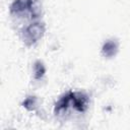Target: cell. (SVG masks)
Instances as JSON below:
<instances>
[{"instance_id":"cell-6","label":"cell","mask_w":130,"mask_h":130,"mask_svg":"<svg viewBox=\"0 0 130 130\" xmlns=\"http://www.w3.org/2000/svg\"><path fill=\"white\" fill-rule=\"evenodd\" d=\"M37 98L36 96H28L24 100V102L22 103V106L27 109L28 111H34L37 107Z\"/></svg>"},{"instance_id":"cell-5","label":"cell","mask_w":130,"mask_h":130,"mask_svg":"<svg viewBox=\"0 0 130 130\" xmlns=\"http://www.w3.org/2000/svg\"><path fill=\"white\" fill-rule=\"evenodd\" d=\"M34 71H35V78L41 79L46 72V68L41 61H37L35 63V66H34Z\"/></svg>"},{"instance_id":"cell-2","label":"cell","mask_w":130,"mask_h":130,"mask_svg":"<svg viewBox=\"0 0 130 130\" xmlns=\"http://www.w3.org/2000/svg\"><path fill=\"white\" fill-rule=\"evenodd\" d=\"M9 11L14 15L29 13L31 18H38L41 14V7L37 0H14L9 7Z\"/></svg>"},{"instance_id":"cell-4","label":"cell","mask_w":130,"mask_h":130,"mask_svg":"<svg viewBox=\"0 0 130 130\" xmlns=\"http://www.w3.org/2000/svg\"><path fill=\"white\" fill-rule=\"evenodd\" d=\"M118 48H119V45H118V42L117 41L109 40V41H107L103 45L102 53L104 54V56H106L108 58H111V57H114L117 54Z\"/></svg>"},{"instance_id":"cell-1","label":"cell","mask_w":130,"mask_h":130,"mask_svg":"<svg viewBox=\"0 0 130 130\" xmlns=\"http://www.w3.org/2000/svg\"><path fill=\"white\" fill-rule=\"evenodd\" d=\"M88 96L80 91H69L64 94L55 105L54 112L56 115H61L69 108H73L79 113H84L88 107Z\"/></svg>"},{"instance_id":"cell-3","label":"cell","mask_w":130,"mask_h":130,"mask_svg":"<svg viewBox=\"0 0 130 130\" xmlns=\"http://www.w3.org/2000/svg\"><path fill=\"white\" fill-rule=\"evenodd\" d=\"M45 34V24L43 22H32L25 26L21 31V39L23 43L29 47L35 45Z\"/></svg>"}]
</instances>
